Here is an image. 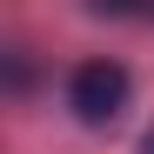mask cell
<instances>
[{"label": "cell", "instance_id": "obj_2", "mask_svg": "<svg viewBox=\"0 0 154 154\" xmlns=\"http://www.w3.org/2000/svg\"><path fill=\"white\" fill-rule=\"evenodd\" d=\"M147 154H154V141H147Z\"/></svg>", "mask_w": 154, "mask_h": 154}, {"label": "cell", "instance_id": "obj_1", "mask_svg": "<svg viewBox=\"0 0 154 154\" xmlns=\"http://www.w3.org/2000/svg\"><path fill=\"white\" fill-rule=\"evenodd\" d=\"M127 94H134V81H127L121 60H81V67L67 74V107H74V121H87V127L121 121Z\"/></svg>", "mask_w": 154, "mask_h": 154}]
</instances>
